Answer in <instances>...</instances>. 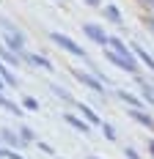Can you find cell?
I'll list each match as a JSON object with an SVG mask.
<instances>
[{
	"mask_svg": "<svg viewBox=\"0 0 154 159\" xmlns=\"http://www.w3.org/2000/svg\"><path fill=\"white\" fill-rule=\"evenodd\" d=\"M22 58L28 61V63H33V66H39V69H47V71H52V63L47 61L44 55H33V52H22Z\"/></svg>",
	"mask_w": 154,
	"mask_h": 159,
	"instance_id": "8992f818",
	"label": "cell"
},
{
	"mask_svg": "<svg viewBox=\"0 0 154 159\" xmlns=\"http://www.w3.org/2000/svg\"><path fill=\"white\" fill-rule=\"evenodd\" d=\"M127 157H129V159H140L138 154H135V151H132V148H127Z\"/></svg>",
	"mask_w": 154,
	"mask_h": 159,
	"instance_id": "44dd1931",
	"label": "cell"
},
{
	"mask_svg": "<svg viewBox=\"0 0 154 159\" xmlns=\"http://www.w3.org/2000/svg\"><path fill=\"white\" fill-rule=\"evenodd\" d=\"M19 134H22V140H33V132H31V129H22Z\"/></svg>",
	"mask_w": 154,
	"mask_h": 159,
	"instance_id": "ac0fdd59",
	"label": "cell"
},
{
	"mask_svg": "<svg viewBox=\"0 0 154 159\" xmlns=\"http://www.w3.org/2000/svg\"><path fill=\"white\" fill-rule=\"evenodd\" d=\"M52 91H55L58 99H69V91H63V88H58V85H52Z\"/></svg>",
	"mask_w": 154,
	"mask_h": 159,
	"instance_id": "2e32d148",
	"label": "cell"
},
{
	"mask_svg": "<svg viewBox=\"0 0 154 159\" xmlns=\"http://www.w3.org/2000/svg\"><path fill=\"white\" fill-rule=\"evenodd\" d=\"M72 74H75L77 80H80V82H83V85H88V88H91V91H96V93H102V91H105V82H102V80L96 77V74H88V71H80V69H72Z\"/></svg>",
	"mask_w": 154,
	"mask_h": 159,
	"instance_id": "277c9868",
	"label": "cell"
},
{
	"mask_svg": "<svg viewBox=\"0 0 154 159\" xmlns=\"http://www.w3.org/2000/svg\"><path fill=\"white\" fill-rule=\"evenodd\" d=\"M140 3H143V6H152V0H140Z\"/></svg>",
	"mask_w": 154,
	"mask_h": 159,
	"instance_id": "7402d4cb",
	"label": "cell"
},
{
	"mask_svg": "<svg viewBox=\"0 0 154 159\" xmlns=\"http://www.w3.org/2000/svg\"><path fill=\"white\" fill-rule=\"evenodd\" d=\"M85 3H88V6H94V8H99V6H102V0H85Z\"/></svg>",
	"mask_w": 154,
	"mask_h": 159,
	"instance_id": "ffe728a7",
	"label": "cell"
},
{
	"mask_svg": "<svg viewBox=\"0 0 154 159\" xmlns=\"http://www.w3.org/2000/svg\"><path fill=\"white\" fill-rule=\"evenodd\" d=\"M132 52H135L140 61H143V63H146V66H149V69L154 71V55L149 52V49H143V47H138V44H135V47H132Z\"/></svg>",
	"mask_w": 154,
	"mask_h": 159,
	"instance_id": "52a82bcc",
	"label": "cell"
},
{
	"mask_svg": "<svg viewBox=\"0 0 154 159\" xmlns=\"http://www.w3.org/2000/svg\"><path fill=\"white\" fill-rule=\"evenodd\" d=\"M0 88H3V80H0Z\"/></svg>",
	"mask_w": 154,
	"mask_h": 159,
	"instance_id": "cb8c5ba5",
	"label": "cell"
},
{
	"mask_svg": "<svg viewBox=\"0 0 154 159\" xmlns=\"http://www.w3.org/2000/svg\"><path fill=\"white\" fill-rule=\"evenodd\" d=\"M108 47L113 49L116 55L127 58V61H135V52H132V47H127V44H124L121 39H118V36H110V44H108Z\"/></svg>",
	"mask_w": 154,
	"mask_h": 159,
	"instance_id": "5b68a950",
	"label": "cell"
},
{
	"mask_svg": "<svg viewBox=\"0 0 154 159\" xmlns=\"http://www.w3.org/2000/svg\"><path fill=\"white\" fill-rule=\"evenodd\" d=\"M146 25H149V30L154 33V16H146Z\"/></svg>",
	"mask_w": 154,
	"mask_h": 159,
	"instance_id": "d6986e66",
	"label": "cell"
},
{
	"mask_svg": "<svg viewBox=\"0 0 154 159\" xmlns=\"http://www.w3.org/2000/svg\"><path fill=\"white\" fill-rule=\"evenodd\" d=\"M80 110H83V115H85V118H88L91 124H99V115H96V112H94V110H88L85 104H80Z\"/></svg>",
	"mask_w": 154,
	"mask_h": 159,
	"instance_id": "4fadbf2b",
	"label": "cell"
},
{
	"mask_svg": "<svg viewBox=\"0 0 154 159\" xmlns=\"http://www.w3.org/2000/svg\"><path fill=\"white\" fill-rule=\"evenodd\" d=\"M0 58H3L6 63H11V66H19V55H14L6 44H0Z\"/></svg>",
	"mask_w": 154,
	"mask_h": 159,
	"instance_id": "9c48e42d",
	"label": "cell"
},
{
	"mask_svg": "<svg viewBox=\"0 0 154 159\" xmlns=\"http://www.w3.org/2000/svg\"><path fill=\"white\" fill-rule=\"evenodd\" d=\"M83 33L91 39L94 44H99V47H108V44H110V36L102 30L99 25H94V22H85V25H83Z\"/></svg>",
	"mask_w": 154,
	"mask_h": 159,
	"instance_id": "7a4b0ae2",
	"label": "cell"
},
{
	"mask_svg": "<svg viewBox=\"0 0 154 159\" xmlns=\"http://www.w3.org/2000/svg\"><path fill=\"white\" fill-rule=\"evenodd\" d=\"M50 39H52V44H58L61 49H66L69 55H77V58H85V49L77 44L75 39H69V36H63V33H58V30H52L50 33Z\"/></svg>",
	"mask_w": 154,
	"mask_h": 159,
	"instance_id": "6da1fadb",
	"label": "cell"
},
{
	"mask_svg": "<svg viewBox=\"0 0 154 159\" xmlns=\"http://www.w3.org/2000/svg\"><path fill=\"white\" fill-rule=\"evenodd\" d=\"M91 159H96V157H91Z\"/></svg>",
	"mask_w": 154,
	"mask_h": 159,
	"instance_id": "d4e9b609",
	"label": "cell"
},
{
	"mask_svg": "<svg viewBox=\"0 0 154 159\" xmlns=\"http://www.w3.org/2000/svg\"><path fill=\"white\" fill-rule=\"evenodd\" d=\"M66 121H69L72 126H77V129H80V132H88V126H85V124H83V121L77 118V115H66Z\"/></svg>",
	"mask_w": 154,
	"mask_h": 159,
	"instance_id": "7c38bea8",
	"label": "cell"
},
{
	"mask_svg": "<svg viewBox=\"0 0 154 159\" xmlns=\"http://www.w3.org/2000/svg\"><path fill=\"white\" fill-rule=\"evenodd\" d=\"M105 16H108L110 22H116V25H121V22H124V16H121V11H118V6H113V3H110V6H105Z\"/></svg>",
	"mask_w": 154,
	"mask_h": 159,
	"instance_id": "ba28073f",
	"label": "cell"
},
{
	"mask_svg": "<svg viewBox=\"0 0 154 159\" xmlns=\"http://www.w3.org/2000/svg\"><path fill=\"white\" fill-rule=\"evenodd\" d=\"M25 107H28V110H36V107H39V102H36V99H31V96H28V99H25Z\"/></svg>",
	"mask_w": 154,
	"mask_h": 159,
	"instance_id": "e0dca14e",
	"label": "cell"
},
{
	"mask_svg": "<svg viewBox=\"0 0 154 159\" xmlns=\"http://www.w3.org/2000/svg\"><path fill=\"white\" fill-rule=\"evenodd\" d=\"M152 157H154V143H152Z\"/></svg>",
	"mask_w": 154,
	"mask_h": 159,
	"instance_id": "603a6c76",
	"label": "cell"
},
{
	"mask_svg": "<svg viewBox=\"0 0 154 159\" xmlns=\"http://www.w3.org/2000/svg\"><path fill=\"white\" fill-rule=\"evenodd\" d=\"M105 58H108L113 66H118V69H124V71H129V74H138V71H140L138 61H127V58H121V55H116L113 49H105Z\"/></svg>",
	"mask_w": 154,
	"mask_h": 159,
	"instance_id": "3957f363",
	"label": "cell"
},
{
	"mask_svg": "<svg viewBox=\"0 0 154 159\" xmlns=\"http://www.w3.org/2000/svg\"><path fill=\"white\" fill-rule=\"evenodd\" d=\"M0 80H3L6 85H17V77H14V74H11V71H8L3 63H0Z\"/></svg>",
	"mask_w": 154,
	"mask_h": 159,
	"instance_id": "30bf717a",
	"label": "cell"
},
{
	"mask_svg": "<svg viewBox=\"0 0 154 159\" xmlns=\"http://www.w3.org/2000/svg\"><path fill=\"white\" fill-rule=\"evenodd\" d=\"M102 129H105V137H108V140H116V129L110 126V124H105Z\"/></svg>",
	"mask_w": 154,
	"mask_h": 159,
	"instance_id": "9a60e30c",
	"label": "cell"
},
{
	"mask_svg": "<svg viewBox=\"0 0 154 159\" xmlns=\"http://www.w3.org/2000/svg\"><path fill=\"white\" fill-rule=\"evenodd\" d=\"M118 96H121L124 102H129V104H135V107H140V99H138V96H132V93H127V91H118Z\"/></svg>",
	"mask_w": 154,
	"mask_h": 159,
	"instance_id": "5bb4252c",
	"label": "cell"
},
{
	"mask_svg": "<svg viewBox=\"0 0 154 159\" xmlns=\"http://www.w3.org/2000/svg\"><path fill=\"white\" fill-rule=\"evenodd\" d=\"M132 118H135V121H140V124H143V126H149V129H154V118H149V115H146V112H132Z\"/></svg>",
	"mask_w": 154,
	"mask_h": 159,
	"instance_id": "8fae6325",
	"label": "cell"
}]
</instances>
